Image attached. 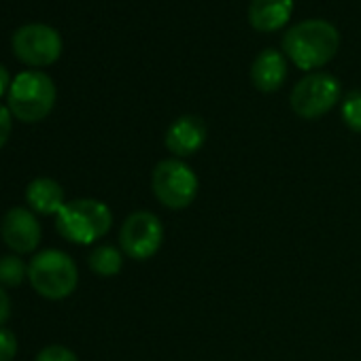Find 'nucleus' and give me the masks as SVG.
<instances>
[{
    "mask_svg": "<svg viewBox=\"0 0 361 361\" xmlns=\"http://www.w3.org/2000/svg\"><path fill=\"white\" fill-rule=\"evenodd\" d=\"M0 236L16 255H26L39 247L43 230L30 209L16 207L5 213L3 224H0Z\"/></svg>",
    "mask_w": 361,
    "mask_h": 361,
    "instance_id": "nucleus-9",
    "label": "nucleus"
},
{
    "mask_svg": "<svg viewBox=\"0 0 361 361\" xmlns=\"http://www.w3.org/2000/svg\"><path fill=\"white\" fill-rule=\"evenodd\" d=\"M287 79V60L276 49H264L251 66V83L264 92H276Z\"/></svg>",
    "mask_w": 361,
    "mask_h": 361,
    "instance_id": "nucleus-11",
    "label": "nucleus"
},
{
    "mask_svg": "<svg viewBox=\"0 0 361 361\" xmlns=\"http://www.w3.org/2000/svg\"><path fill=\"white\" fill-rule=\"evenodd\" d=\"M26 202L30 211L39 215H58L66 204V198L58 180L49 176H39L26 188Z\"/></svg>",
    "mask_w": 361,
    "mask_h": 361,
    "instance_id": "nucleus-13",
    "label": "nucleus"
},
{
    "mask_svg": "<svg viewBox=\"0 0 361 361\" xmlns=\"http://www.w3.org/2000/svg\"><path fill=\"white\" fill-rule=\"evenodd\" d=\"M293 13V0H251L249 22L259 32H276L285 28Z\"/></svg>",
    "mask_w": 361,
    "mask_h": 361,
    "instance_id": "nucleus-12",
    "label": "nucleus"
},
{
    "mask_svg": "<svg viewBox=\"0 0 361 361\" xmlns=\"http://www.w3.org/2000/svg\"><path fill=\"white\" fill-rule=\"evenodd\" d=\"M342 119L344 123L353 130L361 134V92L353 90L344 96L342 100Z\"/></svg>",
    "mask_w": 361,
    "mask_h": 361,
    "instance_id": "nucleus-16",
    "label": "nucleus"
},
{
    "mask_svg": "<svg viewBox=\"0 0 361 361\" xmlns=\"http://www.w3.org/2000/svg\"><path fill=\"white\" fill-rule=\"evenodd\" d=\"M11 77H9V71L0 64V98H3L5 94H9V87H11Z\"/></svg>",
    "mask_w": 361,
    "mask_h": 361,
    "instance_id": "nucleus-21",
    "label": "nucleus"
},
{
    "mask_svg": "<svg viewBox=\"0 0 361 361\" xmlns=\"http://www.w3.org/2000/svg\"><path fill=\"white\" fill-rule=\"evenodd\" d=\"M18 355V338L13 331L0 327V361H13Z\"/></svg>",
    "mask_w": 361,
    "mask_h": 361,
    "instance_id": "nucleus-18",
    "label": "nucleus"
},
{
    "mask_svg": "<svg viewBox=\"0 0 361 361\" xmlns=\"http://www.w3.org/2000/svg\"><path fill=\"white\" fill-rule=\"evenodd\" d=\"M9 111L24 123L43 121L56 104V85L49 75L41 71L20 73L7 94Z\"/></svg>",
    "mask_w": 361,
    "mask_h": 361,
    "instance_id": "nucleus-4",
    "label": "nucleus"
},
{
    "mask_svg": "<svg viewBox=\"0 0 361 361\" xmlns=\"http://www.w3.org/2000/svg\"><path fill=\"white\" fill-rule=\"evenodd\" d=\"M340 100V83L329 73H310L291 92V109L302 119H319Z\"/></svg>",
    "mask_w": 361,
    "mask_h": 361,
    "instance_id": "nucleus-7",
    "label": "nucleus"
},
{
    "mask_svg": "<svg viewBox=\"0 0 361 361\" xmlns=\"http://www.w3.org/2000/svg\"><path fill=\"white\" fill-rule=\"evenodd\" d=\"M207 136H209V130L202 117L180 115L168 126L164 142H166V149L180 159V157H190L198 153L204 147Z\"/></svg>",
    "mask_w": 361,
    "mask_h": 361,
    "instance_id": "nucleus-10",
    "label": "nucleus"
},
{
    "mask_svg": "<svg viewBox=\"0 0 361 361\" xmlns=\"http://www.w3.org/2000/svg\"><path fill=\"white\" fill-rule=\"evenodd\" d=\"M113 226L111 209L94 198L71 200L56 215L58 234L75 245H92L109 234Z\"/></svg>",
    "mask_w": 361,
    "mask_h": 361,
    "instance_id": "nucleus-2",
    "label": "nucleus"
},
{
    "mask_svg": "<svg viewBox=\"0 0 361 361\" xmlns=\"http://www.w3.org/2000/svg\"><path fill=\"white\" fill-rule=\"evenodd\" d=\"M28 276V266L18 255L0 257V285L5 287H20Z\"/></svg>",
    "mask_w": 361,
    "mask_h": 361,
    "instance_id": "nucleus-15",
    "label": "nucleus"
},
{
    "mask_svg": "<svg viewBox=\"0 0 361 361\" xmlns=\"http://www.w3.org/2000/svg\"><path fill=\"white\" fill-rule=\"evenodd\" d=\"M28 281L41 298L64 300L75 293L79 285V270L68 253L60 249H45L30 259Z\"/></svg>",
    "mask_w": 361,
    "mask_h": 361,
    "instance_id": "nucleus-3",
    "label": "nucleus"
},
{
    "mask_svg": "<svg viewBox=\"0 0 361 361\" xmlns=\"http://www.w3.org/2000/svg\"><path fill=\"white\" fill-rule=\"evenodd\" d=\"M338 45L340 35L325 20L300 22L283 37V49L287 58L302 71L325 66L338 54Z\"/></svg>",
    "mask_w": 361,
    "mask_h": 361,
    "instance_id": "nucleus-1",
    "label": "nucleus"
},
{
    "mask_svg": "<svg viewBox=\"0 0 361 361\" xmlns=\"http://www.w3.org/2000/svg\"><path fill=\"white\" fill-rule=\"evenodd\" d=\"M11 111L9 106H3L0 104V149L7 145V140L11 138V132H13V121H11Z\"/></svg>",
    "mask_w": 361,
    "mask_h": 361,
    "instance_id": "nucleus-19",
    "label": "nucleus"
},
{
    "mask_svg": "<svg viewBox=\"0 0 361 361\" xmlns=\"http://www.w3.org/2000/svg\"><path fill=\"white\" fill-rule=\"evenodd\" d=\"M37 361H79V357L62 344H51L37 355Z\"/></svg>",
    "mask_w": 361,
    "mask_h": 361,
    "instance_id": "nucleus-17",
    "label": "nucleus"
},
{
    "mask_svg": "<svg viewBox=\"0 0 361 361\" xmlns=\"http://www.w3.org/2000/svg\"><path fill=\"white\" fill-rule=\"evenodd\" d=\"M151 190L161 207L170 211H183L196 200L200 180L190 164L178 157H168L153 168Z\"/></svg>",
    "mask_w": 361,
    "mask_h": 361,
    "instance_id": "nucleus-5",
    "label": "nucleus"
},
{
    "mask_svg": "<svg viewBox=\"0 0 361 361\" xmlns=\"http://www.w3.org/2000/svg\"><path fill=\"white\" fill-rule=\"evenodd\" d=\"M11 317V298L5 291V287L0 285V325H5Z\"/></svg>",
    "mask_w": 361,
    "mask_h": 361,
    "instance_id": "nucleus-20",
    "label": "nucleus"
},
{
    "mask_svg": "<svg viewBox=\"0 0 361 361\" xmlns=\"http://www.w3.org/2000/svg\"><path fill=\"white\" fill-rule=\"evenodd\" d=\"M11 47L22 64L43 68L60 60L64 43L56 28L47 24H26L16 30L11 39Z\"/></svg>",
    "mask_w": 361,
    "mask_h": 361,
    "instance_id": "nucleus-6",
    "label": "nucleus"
},
{
    "mask_svg": "<svg viewBox=\"0 0 361 361\" xmlns=\"http://www.w3.org/2000/svg\"><path fill=\"white\" fill-rule=\"evenodd\" d=\"M161 243H164V226L159 217L149 211L132 213L119 230L121 251L136 262H145L153 257L159 251Z\"/></svg>",
    "mask_w": 361,
    "mask_h": 361,
    "instance_id": "nucleus-8",
    "label": "nucleus"
},
{
    "mask_svg": "<svg viewBox=\"0 0 361 361\" xmlns=\"http://www.w3.org/2000/svg\"><path fill=\"white\" fill-rule=\"evenodd\" d=\"M123 268V257L117 247L111 245H100L90 253V270L98 276H115Z\"/></svg>",
    "mask_w": 361,
    "mask_h": 361,
    "instance_id": "nucleus-14",
    "label": "nucleus"
}]
</instances>
